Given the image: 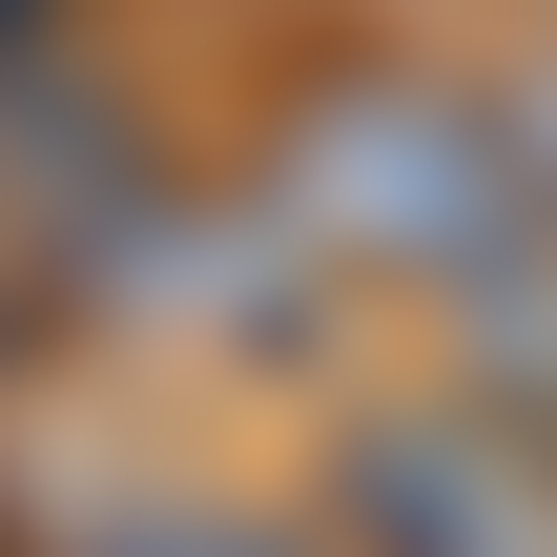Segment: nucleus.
<instances>
[{
    "label": "nucleus",
    "instance_id": "nucleus-3",
    "mask_svg": "<svg viewBox=\"0 0 557 557\" xmlns=\"http://www.w3.org/2000/svg\"><path fill=\"white\" fill-rule=\"evenodd\" d=\"M186 186H165V145L83 83V62H0V227L41 248V269H145V227H165Z\"/></svg>",
    "mask_w": 557,
    "mask_h": 557
},
{
    "label": "nucleus",
    "instance_id": "nucleus-5",
    "mask_svg": "<svg viewBox=\"0 0 557 557\" xmlns=\"http://www.w3.org/2000/svg\"><path fill=\"white\" fill-rule=\"evenodd\" d=\"M0 62H62V0H0Z\"/></svg>",
    "mask_w": 557,
    "mask_h": 557
},
{
    "label": "nucleus",
    "instance_id": "nucleus-1",
    "mask_svg": "<svg viewBox=\"0 0 557 557\" xmlns=\"http://www.w3.org/2000/svg\"><path fill=\"white\" fill-rule=\"evenodd\" d=\"M269 186H289V227H310L331 269H393V289H496L557 227L537 124L475 103V83H434V62H331V83L289 103Z\"/></svg>",
    "mask_w": 557,
    "mask_h": 557
},
{
    "label": "nucleus",
    "instance_id": "nucleus-7",
    "mask_svg": "<svg viewBox=\"0 0 557 557\" xmlns=\"http://www.w3.org/2000/svg\"><path fill=\"white\" fill-rule=\"evenodd\" d=\"M517 124H537V186H557V62H537V83H517Z\"/></svg>",
    "mask_w": 557,
    "mask_h": 557
},
{
    "label": "nucleus",
    "instance_id": "nucleus-6",
    "mask_svg": "<svg viewBox=\"0 0 557 557\" xmlns=\"http://www.w3.org/2000/svg\"><path fill=\"white\" fill-rule=\"evenodd\" d=\"M21 331H41V289H21V248H0V372H21Z\"/></svg>",
    "mask_w": 557,
    "mask_h": 557
},
{
    "label": "nucleus",
    "instance_id": "nucleus-8",
    "mask_svg": "<svg viewBox=\"0 0 557 557\" xmlns=\"http://www.w3.org/2000/svg\"><path fill=\"white\" fill-rule=\"evenodd\" d=\"M0 557H21V537H0Z\"/></svg>",
    "mask_w": 557,
    "mask_h": 557
},
{
    "label": "nucleus",
    "instance_id": "nucleus-2",
    "mask_svg": "<svg viewBox=\"0 0 557 557\" xmlns=\"http://www.w3.org/2000/svg\"><path fill=\"white\" fill-rule=\"evenodd\" d=\"M351 557H557V413L537 393H413L331 455Z\"/></svg>",
    "mask_w": 557,
    "mask_h": 557
},
{
    "label": "nucleus",
    "instance_id": "nucleus-4",
    "mask_svg": "<svg viewBox=\"0 0 557 557\" xmlns=\"http://www.w3.org/2000/svg\"><path fill=\"white\" fill-rule=\"evenodd\" d=\"M83 557H351L331 517H248V496H145V517H103Z\"/></svg>",
    "mask_w": 557,
    "mask_h": 557
}]
</instances>
